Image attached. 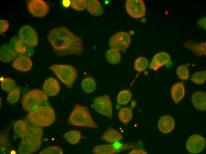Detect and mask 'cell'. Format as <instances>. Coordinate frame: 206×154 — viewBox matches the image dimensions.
I'll use <instances>...</instances> for the list:
<instances>
[{
  "mask_svg": "<svg viewBox=\"0 0 206 154\" xmlns=\"http://www.w3.org/2000/svg\"><path fill=\"white\" fill-rule=\"evenodd\" d=\"M48 39L58 56H80L83 53L81 38L65 27L61 26L52 29L48 34Z\"/></svg>",
  "mask_w": 206,
  "mask_h": 154,
  "instance_id": "cell-1",
  "label": "cell"
},
{
  "mask_svg": "<svg viewBox=\"0 0 206 154\" xmlns=\"http://www.w3.org/2000/svg\"><path fill=\"white\" fill-rule=\"evenodd\" d=\"M56 114L53 109L49 106H41L29 112L26 117L30 124L41 127H46L55 121Z\"/></svg>",
  "mask_w": 206,
  "mask_h": 154,
  "instance_id": "cell-2",
  "label": "cell"
},
{
  "mask_svg": "<svg viewBox=\"0 0 206 154\" xmlns=\"http://www.w3.org/2000/svg\"><path fill=\"white\" fill-rule=\"evenodd\" d=\"M68 123L76 126L95 129L99 128L92 118L88 108L80 105L75 106L69 117Z\"/></svg>",
  "mask_w": 206,
  "mask_h": 154,
  "instance_id": "cell-3",
  "label": "cell"
},
{
  "mask_svg": "<svg viewBox=\"0 0 206 154\" xmlns=\"http://www.w3.org/2000/svg\"><path fill=\"white\" fill-rule=\"evenodd\" d=\"M49 68L67 87L71 88L78 75L75 67L68 65L53 64Z\"/></svg>",
  "mask_w": 206,
  "mask_h": 154,
  "instance_id": "cell-4",
  "label": "cell"
},
{
  "mask_svg": "<svg viewBox=\"0 0 206 154\" xmlns=\"http://www.w3.org/2000/svg\"><path fill=\"white\" fill-rule=\"evenodd\" d=\"M48 100V96L43 91L36 89L26 93L22 98L21 103L24 110L30 112L41 106Z\"/></svg>",
  "mask_w": 206,
  "mask_h": 154,
  "instance_id": "cell-5",
  "label": "cell"
},
{
  "mask_svg": "<svg viewBox=\"0 0 206 154\" xmlns=\"http://www.w3.org/2000/svg\"><path fill=\"white\" fill-rule=\"evenodd\" d=\"M92 107L99 114L110 119L112 118V106L111 100L108 95L105 94L95 98Z\"/></svg>",
  "mask_w": 206,
  "mask_h": 154,
  "instance_id": "cell-6",
  "label": "cell"
},
{
  "mask_svg": "<svg viewBox=\"0 0 206 154\" xmlns=\"http://www.w3.org/2000/svg\"><path fill=\"white\" fill-rule=\"evenodd\" d=\"M133 143L123 144L118 142L112 144L101 145L95 146L92 152L96 154H112L135 147Z\"/></svg>",
  "mask_w": 206,
  "mask_h": 154,
  "instance_id": "cell-7",
  "label": "cell"
},
{
  "mask_svg": "<svg viewBox=\"0 0 206 154\" xmlns=\"http://www.w3.org/2000/svg\"><path fill=\"white\" fill-rule=\"evenodd\" d=\"M131 38L129 34L124 31L118 32L112 36L109 40V46L119 51H124L129 46Z\"/></svg>",
  "mask_w": 206,
  "mask_h": 154,
  "instance_id": "cell-8",
  "label": "cell"
},
{
  "mask_svg": "<svg viewBox=\"0 0 206 154\" xmlns=\"http://www.w3.org/2000/svg\"><path fill=\"white\" fill-rule=\"evenodd\" d=\"M125 8L129 15L134 18H139L145 14V5L142 0H127Z\"/></svg>",
  "mask_w": 206,
  "mask_h": 154,
  "instance_id": "cell-9",
  "label": "cell"
},
{
  "mask_svg": "<svg viewBox=\"0 0 206 154\" xmlns=\"http://www.w3.org/2000/svg\"><path fill=\"white\" fill-rule=\"evenodd\" d=\"M9 45L16 52L17 56L31 57L34 53L32 47L29 46L23 41L19 37H12L9 42Z\"/></svg>",
  "mask_w": 206,
  "mask_h": 154,
  "instance_id": "cell-10",
  "label": "cell"
},
{
  "mask_svg": "<svg viewBox=\"0 0 206 154\" xmlns=\"http://www.w3.org/2000/svg\"><path fill=\"white\" fill-rule=\"evenodd\" d=\"M19 36L25 44L31 46H35L38 44L37 33L33 27L29 25H25L21 28Z\"/></svg>",
  "mask_w": 206,
  "mask_h": 154,
  "instance_id": "cell-11",
  "label": "cell"
},
{
  "mask_svg": "<svg viewBox=\"0 0 206 154\" xmlns=\"http://www.w3.org/2000/svg\"><path fill=\"white\" fill-rule=\"evenodd\" d=\"M27 7L30 13L34 16L42 17L49 11L47 3L42 0H31L28 2Z\"/></svg>",
  "mask_w": 206,
  "mask_h": 154,
  "instance_id": "cell-12",
  "label": "cell"
},
{
  "mask_svg": "<svg viewBox=\"0 0 206 154\" xmlns=\"http://www.w3.org/2000/svg\"><path fill=\"white\" fill-rule=\"evenodd\" d=\"M206 142L204 138L199 134H194L187 139L186 144L187 150L190 153L196 154L200 153L204 149Z\"/></svg>",
  "mask_w": 206,
  "mask_h": 154,
  "instance_id": "cell-13",
  "label": "cell"
},
{
  "mask_svg": "<svg viewBox=\"0 0 206 154\" xmlns=\"http://www.w3.org/2000/svg\"><path fill=\"white\" fill-rule=\"evenodd\" d=\"M42 145L41 141H34L21 139L17 150L20 154L33 153L38 150Z\"/></svg>",
  "mask_w": 206,
  "mask_h": 154,
  "instance_id": "cell-14",
  "label": "cell"
},
{
  "mask_svg": "<svg viewBox=\"0 0 206 154\" xmlns=\"http://www.w3.org/2000/svg\"><path fill=\"white\" fill-rule=\"evenodd\" d=\"M43 89V92L48 96L56 95L60 90V86L58 81L55 78L50 77L44 81Z\"/></svg>",
  "mask_w": 206,
  "mask_h": 154,
  "instance_id": "cell-15",
  "label": "cell"
},
{
  "mask_svg": "<svg viewBox=\"0 0 206 154\" xmlns=\"http://www.w3.org/2000/svg\"><path fill=\"white\" fill-rule=\"evenodd\" d=\"M170 59L169 54L165 52L156 54L153 57L149 64L150 69L156 70L168 62Z\"/></svg>",
  "mask_w": 206,
  "mask_h": 154,
  "instance_id": "cell-16",
  "label": "cell"
},
{
  "mask_svg": "<svg viewBox=\"0 0 206 154\" xmlns=\"http://www.w3.org/2000/svg\"><path fill=\"white\" fill-rule=\"evenodd\" d=\"M158 127L159 130L163 134L170 133L175 127V122L173 118L169 115L162 116L159 120Z\"/></svg>",
  "mask_w": 206,
  "mask_h": 154,
  "instance_id": "cell-17",
  "label": "cell"
},
{
  "mask_svg": "<svg viewBox=\"0 0 206 154\" xmlns=\"http://www.w3.org/2000/svg\"><path fill=\"white\" fill-rule=\"evenodd\" d=\"M32 65V62L29 57L20 56L18 57L15 60L13 63V66L18 70L26 72L31 69Z\"/></svg>",
  "mask_w": 206,
  "mask_h": 154,
  "instance_id": "cell-18",
  "label": "cell"
},
{
  "mask_svg": "<svg viewBox=\"0 0 206 154\" xmlns=\"http://www.w3.org/2000/svg\"><path fill=\"white\" fill-rule=\"evenodd\" d=\"M206 94L205 92L199 91L195 92L192 96L191 101L194 107L197 110L205 111L206 110Z\"/></svg>",
  "mask_w": 206,
  "mask_h": 154,
  "instance_id": "cell-19",
  "label": "cell"
},
{
  "mask_svg": "<svg viewBox=\"0 0 206 154\" xmlns=\"http://www.w3.org/2000/svg\"><path fill=\"white\" fill-rule=\"evenodd\" d=\"M43 130L41 127L30 123L26 134L22 139H25L34 141H41Z\"/></svg>",
  "mask_w": 206,
  "mask_h": 154,
  "instance_id": "cell-20",
  "label": "cell"
},
{
  "mask_svg": "<svg viewBox=\"0 0 206 154\" xmlns=\"http://www.w3.org/2000/svg\"><path fill=\"white\" fill-rule=\"evenodd\" d=\"M17 56L15 51L9 45H4L0 48V59L2 62H9Z\"/></svg>",
  "mask_w": 206,
  "mask_h": 154,
  "instance_id": "cell-21",
  "label": "cell"
},
{
  "mask_svg": "<svg viewBox=\"0 0 206 154\" xmlns=\"http://www.w3.org/2000/svg\"><path fill=\"white\" fill-rule=\"evenodd\" d=\"M185 93V87L183 82L177 83L174 84L171 87V97L176 104H178L183 99Z\"/></svg>",
  "mask_w": 206,
  "mask_h": 154,
  "instance_id": "cell-22",
  "label": "cell"
},
{
  "mask_svg": "<svg viewBox=\"0 0 206 154\" xmlns=\"http://www.w3.org/2000/svg\"><path fill=\"white\" fill-rule=\"evenodd\" d=\"M122 135L115 129L109 128L104 133L101 139L107 142L114 143L118 142L123 138Z\"/></svg>",
  "mask_w": 206,
  "mask_h": 154,
  "instance_id": "cell-23",
  "label": "cell"
},
{
  "mask_svg": "<svg viewBox=\"0 0 206 154\" xmlns=\"http://www.w3.org/2000/svg\"><path fill=\"white\" fill-rule=\"evenodd\" d=\"M184 45L196 55H206V42L198 43L193 41H189L184 44Z\"/></svg>",
  "mask_w": 206,
  "mask_h": 154,
  "instance_id": "cell-24",
  "label": "cell"
},
{
  "mask_svg": "<svg viewBox=\"0 0 206 154\" xmlns=\"http://www.w3.org/2000/svg\"><path fill=\"white\" fill-rule=\"evenodd\" d=\"M30 125L27 121L19 120L16 121L13 125V130L15 134L21 139L25 136Z\"/></svg>",
  "mask_w": 206,
  "mask_h": 154,
  "instance_id": "cell-25",
  "label": "cell"
},
{
  "mask_svg": "<svg viewBox=\"0 0 206 154\" xmlns=\"http://www.w3.org/2000/svg\"><path fill=\"white\" fill-rule=\"evenodd\" d=\"M87 10L91 15L94 16H100L103 13V7L98 0H88L87 1Z\"/></svg>",
  "mask_w": 206,
  "mask_h": 154,
  "instance_id": "cell-26",
  "label": "cell"
},
{
  "mask_svg": "<svg viewBox=\"0 0 206 154\" xmlns=\"http://www.w3.org/2000/svg\"><path fill=\"white\" fill-rule=\"evenodd\" d=\"M81 86L85 92L90 93L95 90L96 84L93 78L88 76L84 78L82 80L81 82Z\"/></svg>",
  "mask_w": 206,
  "mask_h": 154,
  "instance_id": "cell-27",
  "label": "cell"
},
{
  "mask_svg": "<svg viewBox=\"0 0 206 154\" xmlns=\"http://www.w3.org/2000/svg\"><path fill=\"white\" fill-rule=\"evenodd\" d=\"M105 57L108 62L113 65L120 62L121 58L119 51L113 48L107 51L105 53Z\"/></svg>",
  "mask_w": 206,
  "mask_h": 154,
  "instance_id": "cell-28",
  "label": "cell"
},
{
  "mask_svg": "<svg viewBox=\"0 0 206 154\" xmlns=\"http://www.w3.org/2000/svg\"><path fill=\"white\" fill-rule=\"evenodd\" d=\"M118 116L119 119L122 122L127 124L133 117L132 109L129 107L123 108L119 110Z\"/></svg>",
  "mask_w": 206,
  "mask_h": 154,
  "instance_id": "cell-29",
  "label": "cell"
},
{
  "mask_svg": "<svg viewBox=\"0 0 206 154\" xmlns=\"http://www.w3.org/2000/svg\"><path fill=\"white\" fill-rule=\"evenodd\" d=\"M10 145L8 133L4 131L0 134L1 153H7L10 149Z\"/></svg>",
  "mask_w": 206,
  "mask_h": 154,
  "instance_id": "cell-30",
  "label": "cell"
},
{
  "mask_svg": "<svg viewBox=\"0 0 206 154\" xmlns=\"http://www.w3.org/2000/svg\"><path fill=\"white\" fill-rule=\"evenodd\" d=\"M64 137L70 144L75 145L78 143L81 138V134L78 131L71 130L65 133Z\"/></svg>",
  "mask_w": 206,
  "mask_h": 154,
  "instance_id": "cell-31",
  "label": "cell"
},
{
  "mask_svg": "<svg viewBox=\"0 0 206 154\" xmlns=\"http://www.w3.org/2000/svg\"><path fill=\"white\" fill-rule=\"evenodd\" d=\"M132 94L128 89L121 91L118 94L117 98L118 103L120 105H125L128 103L131 99Z\"/></svg>",
  "mask_w": 206,
  "mask_h": 154,
  "instance_id": "cell-32",
  "label": "cell"
},
{
  "mask_svg": "<svg viewBox=\"0 0 206 154\" xmlns=\"http://www.w3.org/2000/svg\"><path fill=\"white\" fill-rule=\"evenodd\" d=\"M1 85L3 90L9 92L15 89L16 86L15 81L9 78H3L1 80Z\"/></svg>",
  "mask_w": 206,
  "mask_h": 154,
  "instance_id": "cell-33",
  "label": "cell"
},
{
  "mask_svg": "<svg viewBox=\"0 0 206 154\" xmlns=\"http://www.w3.org/2000/svg\"><path fill=\"white\" fill-rule=\"evenodd\" d=\"M148 65V60L146 58L142 57H139L135 61L134 68L138 72H141L146 69Z\"/></svg>",
  "mask_w": 206,
  "mask_h": 154,
  "instance_id": "cell-34",
  "label": "cell"
},
{
  "mask_svg": "<svg viewBox=\"0 0 206 154\" xmlns=\"http://www.w3.org/2000/svg\"><path fill=\"white\" fill-rule=\"evenodd\" d=\"M191 80L197 84L204 83L206 80V71L204 70L194 73L191 76Z\"/></svg>",
  "mask_w": 206,
  "mask_h": 154,
  "instance_id": "cell-35",
  "label": "cell"
},
{
  "mask_svg": "<svg viewBox=\"0 0 206 154\" xmlns=\"http://www.w3.org/2000/svg\"><path fill=\"white\" fill-rule=\"evenodd\" d=\"M20 88L17 87L9 92L7 97V102L11 104H14L17 102L20 98Z\"/></svg>",
  "mask_w": 206,
  "mask_h": 154,
  "instance_id": "cell-36",
  "label": "cell"
},
{
  "mask_svg": "<svg viewBox=\"0 0 206 154\" xmlns=\"http://www.w3.org/2000/svg\"><path fill=\"white\" fill-rule=\"evenodd\" d=\"M176 73L178 77L183 80L187 79L189 76V70L186 66L181 65L178 66Z\"/></svg>",
  "mask_w": 206,
  "mask_h": 154,
  "instance_id": "cell-37",
  "label": "cell"
},
{
  "mask_svg": "<svg viewBox=\"0 0 206 154\" xmlns=\"http://www.w3.org/2000/svg\"><path fill=\"white\" fill-rule=\"evenodd\" d=\"M63 152L62 149L57 146H52L43 149L39 154H62Z\"/></svg>",
  "mask_w": 206,
  "mask_h": 154,
  "instance_id": "cell-38",
  "label": "cell"
},
{
  "mask_svg": "<svg viewBox=\"0 0 206 154\" xmlns=\"http://www.w3.org/2000/svg\"><path fill=\"white\" fill-rule=\"evenodd\" d=\"M72 7L78 11H82L87 8V1L86 0H72L71 2Z\"/></svg>",
  "mask_w": 206,
  "mask_h": 154,
  "instance_id": "cell-39",
  "label": "cell"
},
{
  "mask_svg": "<svg viewBox=\"0 0 206 154\" xmlns=\"http://www.w3.org/2000/svg\"><path fill=\"white\" fill-rule=\"evenodd\" d=\"M9 23L6 20H0V33H3L9 28Z\"/></svg>",
  "mask_w": 206,
  "mask_h": 154,
  "instance_id": "cell-40",
  "label": "cell"
},
{
  "mask_svg": "<svg viewBox=\"0 0 206 154\" xmlns=\"http://www.w3.org/2000/svg\"><path fill=\"white\" fill-rule=\"evenodd\" d=\"M128 154H147L145 151L143 150L138 149H133L130 151Z\"/></svg>",
  "mask_w": 206,
  "mask_h": 154,
  "instance_id": "cell-41",
  "label": "cell"
},
{
  "mask_svg": "<svg viewBox=\"0 0 206 154\" xmlns=\"http://www.w3.org/2000/svg\"><path fill=\"white\" fill-rule=\"evenodd\" d=\"M64 1V2L63 3V4L65 6H67V5H68V4H70V3H68V1Z\"/></svg>",
  "mask_w": 206,
  "mask_h": 154,
  "instance_id": "cell-42",
  "label": "cell"
}]
</instances>
